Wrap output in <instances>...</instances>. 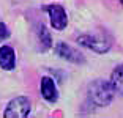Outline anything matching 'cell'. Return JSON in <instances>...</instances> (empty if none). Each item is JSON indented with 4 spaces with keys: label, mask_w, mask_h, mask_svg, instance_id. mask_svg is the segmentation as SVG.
<instances>
[{
    "label": "cell",
    "mask_w": 123,
    "mask_h": 118,
    "mask_svg": "<svg viewBox=\"0 0 123 118\" xmlns=\"http://www.w3.org/2000/svg\"><path fill=\"white\" fill-rule=\"evenodd\" d=\"M115 90H114L112 83L103 79H96L88 85V99L98 106V107H104L107 104H111V101L114 99Z\"/></svg>",
    "instance_id": "obj_1"
},
{
    "label": "cell",
    "mask_w": 123,
    "mask_h": 118,
    "mask_svg": "<svg viewBox=\"0 0 123 118\" xmlns=\"http://www.w3.org/2000/svg\"><path fill=\"white\" fill-rule=\"evenodd\" d=\"M30 112V101L25 96H18L11 99L5 110V118H25Z\"/></svg>",
    "instance_id": "obj_2"
},
{
    "label": "cell",
    "mask_w": 123,
    "mask_h": 118,
    "mask_svg": "<svg viewBox=\"0 0 123 118\" xmlns=\"http://www.w3.org/2000/svg\"><path fill=\"white\" fill-rule=\"evenodd\" d=\"M77 44L95 50L98 54H104L111 49V41L99 35H82L77 38Z\"/></svg>",
    "instance_id": "obj_3"
},
{
    "label": "cell",
    "mask_w": 123,
    "mask_h": 118,
    "mask_svg": "<svg viewBox=\"0 0 123 118\" xmlns=\"http://www.w3.org/2000/svg\"><path fill=\"white\" fill-rule=\"evenodd\" d=\"M44 10L47 11V14H49V18H51V24L54 29L57 30H63L66 27V24H68V16H66V11L65 8L62 6V5H49V6H46Z\"/></svg>",
    "instance_id": "obj_4"
},
{
    "label": "cell",
    "mask_w": 123,
    "mask_h": 118,
    "mask_svg": "<svg viewBox=\"0 0 123 118\" xmlns=\"http://www.w3.org/2000/svg\"><path fill=\"white\" fill-rule=\"evenodd\" d=\"M55 54L68 61H73V63H84V55L65 43H58L55 46Z\"/></svg>",
    "instance_id": "obj_5"
},
{
    "label": "cell",
    "mask_w": 123,
    "mask_h": 118,
    "mask_svg": "<svg viewBox=\"0 0 123 118\" xmlns=\"http://www.w3.org/2000/svg\"><path fill=\"white\" fill-rule=\"evenodd\" d=\"M41 94L46 101L49 102H55L58 98V91H57V87H55L54 79L51 77H43L41 79Z\"/></svg>",
    "instance_id": "obj_6"
},
{
    "label": "cell",
    "mask_w": 123,
    "mask_h": 118,
    "mask_svg": "<svg viewBox=\"0 0 123 118\" xmlns=\"http://www.w3.org/2000/svg\"><path fill=\"white\" fill-rule=\"evenodd\" d=\"M16 66V55L14 49L10 46H2L0 47V68L11 71Z\"/></svg>",
    "instance_id": "obj_7"
},
{
    "label": "cell",
    "mask_w": 123,
    "mask_h": 118,
    "mask_svg": "<svg viewBox=\"0 0 123 118\" xmlns=\"http://www.w3.org/2000/svg\"><path fill=\"white\" fill-rule=\"evenodd\" d=\"M111 83H112L115 93L123 94V65H120L114 69L112 76H111Z\"/></svg>",
    "instance_id": "obj_8"
},
{
    "label": "cell",
    "mask_w": 123,
    "mask_h": 118,
    "mask_svg": "<svg viewBox=\"0 0 123 118\" xmlns=\"http://www.w3.org/2000/svg\"><path fill=\"white\" fill-rule=\"evenodd\" d=\"M38 36H40V41H41V46H43V49H49V47H51V35L47 33L46 27H44L43 24L40 25Z\"/></svg>",
    "instance_id": "obj_9"
},
{
    "label": "cell",
    "mask_w": 123,
    "mask_h": 118,
    "mask_svg": "<svg viewBox=\"0 0 123 118\" xmlns=\"http://www.w3.org/2000/svg\"><path fill=\"white\" fill-rule=\"evenodd\" d=\"M8 36H10V30H8V27L3 24V22H0V43H3Z\"/></svg>",
    "instance_id": "obj_10"
},
{
    "label": "cell",
    "mask_w": 123,
    "mask_h": 118,
    "mask_svg": "<svg viewBox=\"0 0 123 118\" xmlns=\"http://www.w3.org/2000/svg\"><path fill=\"white\" fill-rule=\"evenodd\" d=\"M120 2H122V3H123V0H120Z\"/></svg>",
    "instance_id": "obj_11"
}]
</instances>
